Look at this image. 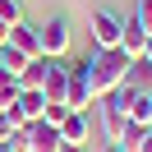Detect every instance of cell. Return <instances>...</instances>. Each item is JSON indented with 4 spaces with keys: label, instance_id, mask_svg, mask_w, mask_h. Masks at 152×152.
<instances>
[{
    "label": "cell",
    "instance_id": "cell-20",
    "mask_svg": "<svg viewBox=\"0 0 152 152\" xmlns=\"http://www.w3.org/2000/svg\"><path fill=\"white\" fill-rule=\"evenodd\" d=\"M102 152H129V148H120V143H106V148Z\"/></svg>",
    "mask_w": 152,
    "mask_h": 152
},
{
    "label": "cell",
    "instance_id": "cell-18",
    "mask_svg": "<svg viewBox=\"0 0 152 152\" xmlns=\"http://www.w3.org/2000/svg\"><path fill=\"white\" fill-rule=\"evenodd\" d=\"M5 152H28V134H23V129H14V138L5 143Z\"/></svg>",
    "mask_w": 152,
    "mask_h": 152
},
{
    "label": "cell",
    "instance_id": "cell-25",
    "mask_svg": "<svg viewBox=\"0 0 152 152\" xmlns=\"http://www.w3.org/2000/svg\"><path fill=\"white\" fill-rule=\"evenodd\" d=\"M0 152H5V143H0Z\"/></svg>",
    "mask_w": 152,
    "mask_h": 152
},
{
    "label": "cell",
    "instance_id": "cell-14",
    "mask_svg": "<svg viewBox=\"0 0 152 152\" xmlns=\"http://www.w3.org/2000/svg\"><path fill=\"white\" fill-rule=\"evenodd\" d=\"M23 65H28V60H23L19 51H10V46H0V69H5L10 78H19V74H23Z\"/></svg>",
    "mask_w": 152,
    "mask_h": 152
},
{
    "label": "cell",
    "instance_id": "cell-16",
    "mask_svg": "<svg viewBox=\"0 0 152 152\" xmlns=\"http://www.w3.org/2000/svg\"><path fill=\"white\" fill-rule=\"evenodd\" d=\"M134 23L152 37V0H138V10H134Z\"/></svg>",
    "mask_w": 152,
    "mask_h": 152
},
{
    "label": "cell",
    "instance_id": "cell-15",
    "mask_svg": "<svg viewBox=\"0 0 152 152\" xmlns=\"http://www.w3.org/2000/svg\"><path fill=\"white\" fill-rule=\"evenodd\" d=\"M0 23H5V28L23 23V0H0Z\"/></svg>",
    "mask_w": 152,
    "mask_h": 152
},
{
    "label": "cell",
    "instance_id": "cell-4",
    "mask_svg": "<svg viewBox=\"0 0 152 152\" xmlns=\"http://www.w3.org/2000/svg\"><path fill=\"white\" fill-rule=\"evenodd\" d=\"M88 102H97V97H92V83H88V65H83V60H69L65 106H69V111H88Z\"/></svg>",
    "mask_w": 152,
    "mask_h": 152
},
{
    "label": "cell",
    "instance_id": "cell-21",
    "mask_svg": "<svg viewBox=\"0 0 152 152\" xmlns=\"http://www.w3.org/2000/svg\"><path fill=\"white\" fill-rule=\"evenodd\" d=\"M143 65H148V69H152V42H148V51H143Z\"/></svg>",
    "mask_w": 152,
    "mask_h": 152
},
{
    "label": "cell",
    "instance_id": "cell-7",
    "mask_svg": "<svg viewBox=\"0 0 152 152\" xmlns=\"http://www.w3.org/2000/svg\"><path fill=\"white\" fill-rule=\"evenodd\" d=\"M65 88H69V60H51V65H46V78H42V97L65 106Z\"/></svg>",
    "mask_w": 152,
    "mask_h": 152
},
{
    "label": "cell",
    "instance_id": "cell-1",
    "mask_svg": "<svg viewBox=\"0 0 152 152\" xmlns=\"http://www.w3.org/2000/svg\"><path fill=\"white\" fill-rule=\"evenodd\" d=\"M88 65V83H92V97L102 102L111 88H120L124 78H129V65L134 60L124 56L120 46H111V51H92V60H83Z\"/></svg>",
    "mask_w": 152,
    "mask_h": 152
},
{
    "label": "cell",
    "instance_id": "cell-6",
    "mask_svg": "<svg viewBox=\"0 0 152 152\" xmlns=\"http://www.w3.org/2000/svg\"><path fill=\"white\" fill-rule=\"evenodd\" d=\"M23 134H28V152H60V148H65V143H60V129L46 124V120L23 124Z\"/></svg>",
    "mask_w": 152,
    "mask_h": 152
},
{
    "label": "cell",
    "instance_id": "cell-8",
    "mask_svg": "<svg viewBox=\"0 0 152 152\" xmlns=\"http://www.w3.org/2000/svg\"><path fill=\"white\" fill-rule=\"evenodd\" d=\"M56 129H60V143L65 148H88V111H69Z\"/></svg>",
    "mask_w": 152,
    "mask_h": 152
},
{
    "label": "cell",
    "instance_id": "cell-11",
    "mask_svg": "<svg viewBox=\"0 0 152 152\" xmlns=\"http://www.w3.org/2000/svg\"><path fill=\"white\" fill-rule=\"evenodd\" d=\"M124 129H129L124 111H120V106H111V102H102V134H106V143H120Z\"/></svg>",
    "mask_w": 152,
    "mask_h": 152
},
{
    "label": "cell",
    "instance_id": "cell-22",
    "mask_svg": "<svg viewBox=\"0 0 152 152\" xmlns=\"http://www.w3.org/2000/svg\"><path fill=\"white\" fill-rule=\"evenodd\" d=\"M5 42H10V28H5V23H0V46H5Z\"/></svg>",
    "mask_w": 152,
    "mask_h": 152
},
{
    "label": "cell",
    "instance_id": "cell-2",
    "mask_svg": "<svg viewBox=\"0 0 152 152\" xmlns=\"http://www.w3.org/2000/svg\"><path fill=\"white\" fill-rule=\"evenodd\" d=\"M120 28H124V19H120L115 10H92V19H88L92 51H111V46H120Z\"/></svg>",
    "mask_w": 152,
    "mask_h": 152
},
{
    "label": "cell",
    "instance_id": "cell-5",
    "mask_svg": "<svg viewBox=\"0 0 152 152\" xmlns=\"http://www.w3.org/2000/svg\"><path fill=\"white\" fill-rule=\"evenodd\" d=\"M5 46H10V51H19L23 60H37V56H42L37 23H28V19H23V23H14V28H10V42H5Z\"/></svg>",
    "mask_w": 152,
    "mask_h": 152
},
{
    "label": "cell",
    "instance_id": "cell-10",
    "mask_svg": "<svg viewBox=\"0 0 152 152\" xmlns=\"http://www.w3.org/2000/svg\"><path fill=\"white\" fill-rule=\"evenodd\" d=\"M46 65H51V56H37V60H28V65H23V74L14 78V83H19V92H42Z\"/></svg>",
    "mask_w": 152,
    "mask_h": 152
},
{
    "label": "cell",
    "instance_id": "cell-19",
    "mask_svg": "<svg viewBox=\"0 0 152 152\" xmlns=\"http://www.w3.org/2000/svg\"><path fill=\"white\" fill-rule=\"evenodd\" d=\"M129 152H152V129H143V138H138V143H134V148H129Z\"/></svg>",
    "mask_w": 152,
    "mask_h": 152
},
{
    "label": "cell",
    "instance_id": "cell-17",
    "mask_svg": "<svg viewBox=\"0 0 152 152\" xmlns=\"http://www.w3.org/2000/svg\"><path fill=\"white\" fill-rule=\"evenodd\" d=\"M14 102H19V83H5L0 88V111H14Z\"/></svg>",
    "mask_w": 152,
    "mask_h": 152
},
{
    "label": "cell",
    "instance_id": "cell-26",
    "mask_svg": "<svg viewBox=\"0 0 152 152\" xmlns=\"http://www.w3.org/2000/svg\"><path fill=\"white\" fill-rule=\"evenodd\" d=\"M148 97H152V92H148Z\"/></svg>",
    "mask_w": 152,
    "mask_h": 152
},
{
    "label": "cell",
    "instance_id": "cell-24",
    "mask_svg": "<svg viewBox=\"0 0 152 152\" xmlns=\"http://www.w3.org/2000/svg\"><path fill=\"white\" fill-rule=\"evenodd\" d=\"M60 152H88V148H60Z\"/></svg>",
    "mask_w": 152,
    "mask_h": 152
},
{
    "label": "cell",
    "instance_id": "cell-23",
    "mask_svg": "<svg viewBox=\"0 0 152 152\" xmlns=\"http://www.w3.org/2000/svg\"><path fill=\"white\" fill-rule=\"evenodd\" d=\"M5 83H14V78H10V74H5V69H0V88H5Z\"/></svg>",
    "mask_w": 152,
    "mask_h": 152
},
{
    "label": "cell",
    "instance_id": "cell-12",
    "mask_svg": "<svg viewBox=\"0 0 152 152\" xmlns=\"http://www.w3.org/2000/svg\"><path fill=\"white\" fill-rule=\"evenodd\" d=\"M42 111H46V97H42V92H19V102H14V115H19V124L42 120Z\"/></svg>",
    "mask_w": 152,
    "mask_h": 152
},
{
    "label": "cell",
    "instance_id": "cell-13",
    "mask_svg": "<svg viewBox=\"0 0 152 152\" xmlns=\"http://www.w3.org/2000/svg\"><path fill=\"white\" fill-rule=\"evenodd\" d=\"M124 120L138 124V129H152V97H148V92H138V97L129 102V111H124Z\"/></svg>",
    "mask_w": 152,
    "mask_h": 152
},
{
    "label": "cell",
    "instance_id": "cell-9",
    "mask_svg": "<svg viewBox=\"0 0 152 152\" xmlns=\"http://www.w3.org/2000/svg\"><path fill=\"white\" fill-rule=\"evenodd\" d=\"M148 42H152V37L138 28V23H134V19H124V28H120V51H124V56H129V60H143Z\"/></svg>",
    "mask_w": 152,
    "mask_h": 152
},
{
    "label": "cell",
    "instance_id": "cell-3",
    "mask_svg": "<svg viewBox=\"0 0 152 152\" xmlns=\"http://www.w3.org/2000/svg\"><path fill=\"white\" fill-rule=\"evenodd\" d=\"M37 37H42V56H51V60H65L69 56V42H74V32H69V19H46L37 28Z\"/></svg>",
    "mask_w": 152,
    "mask_h": 152
}]
</instances>
